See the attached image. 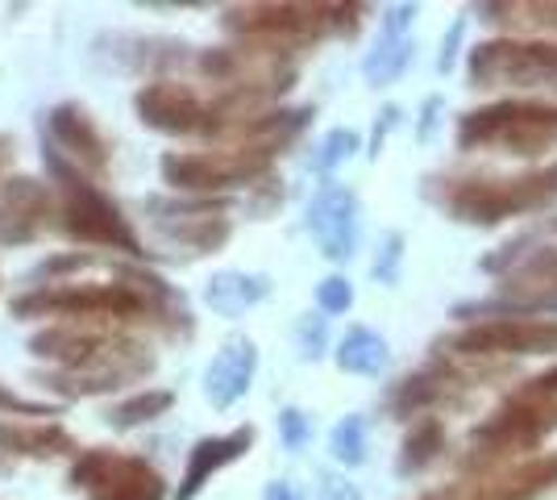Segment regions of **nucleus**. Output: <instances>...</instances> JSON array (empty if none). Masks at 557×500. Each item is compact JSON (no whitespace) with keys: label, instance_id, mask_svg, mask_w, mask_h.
<instances>
[{"label":"nucleus","instance_id":"obj_1","mask_svg":"<svg viewBox=\"0 0 557 500\" xmlns=\"http://www.w3.org/2000/svg\"><path fill=\"white\" fill-rule=\"evenodd\" d=\"M9 313L34 321V317H67L79 326H100V321H116V326H159L166 333H187L191 317H187L184 296L166 284L163 276L134 267V263H109V280H63V284L29 288L22 296L9 301Z\"/></svg>","mask_w":557,"mask_h":500},{"label":"nucleus","instance_id":"obj_2","mask_svg":"<svg viewBox=\"0 0 557 500\" xmlns=\"http://www.w3.org/2000/svg\"><path fill=\"white\" fill-rule=\"evenodd\" d=\"M25 351L59 367L54 376H42V383L63 392L67 401L116 392L125 383L154 376V367H159L154 351L141 338H129V333L109 330V326H79V321L38 330Z\"/></svg>","mask_w":557,"mask_h":500},{"label":"nucleus","instance_id":"obj_3","mask_svg":"<svg viewBox=\"0 0 557 500\" xmlns=\"http://www.w3.org/2000/svg\"><path fill=\"white\" fill-rule=\"evenodd\" d=\"M424 196L462 225H504L511 217L545 214L557 205V163L520 175H429Z\"/></svg>","mask_w":557,"mask_h":500},{"label":"nucleus","instance_id":"obj_4","mask_svg":"<svg viewBox=\"0 0 557 500\" xmlns=\"http://www.w3.org/2000/svg\"><path fill=\"white\" fill-rule=\"evenodd\" d=\"M358 25L362 4H233L221 17V29L237 38V47L283 59L325 38H354Z\"/></svg>","mask_w":557,"mask_h":500},{"label":"nucleus","instance_id":"obj_5","mask_svg":"<svg viewBox=\"0 0 557 500\" xmlns=\"http://www.w3.org/2000/svg\"><path fill=\"white\" fill-rule=\"evenodd\" d=\"M47 167L59 184V234H67L79 246H100V251H121V255H146L141 251L138 230L129 225V217L116 209L104 192L96 188L92 180L47 143Z\"/></svg>","mask_w":557,"mask_h":500},{"label":"nucleus","instance_id":"obj_6","mask_svg":"<svg viewBox=\"0 0 557 500\" xmlns=\"http://www.w3.org/2000/svg\"><path fill=\"white\" fill-rule=\"evenodd\" d=\"M458 150H491L511 159H536L557 150V105L545 100H495L458 118Z\"/></svg>","mask_w":557,"mask_h":500},{"label":"nucleus","instance_id":"obj_7","mask_svg":"<svg viewBox=\"0 0 557 500\" xmlns=\"http://www.w3.org/2000/svg\"><path fill=\"white\" fill-rule=\"evenodd\" d=\"M549 434H557V401L520 388L491 413L487 422H479L470 429V451H466L462 463L483 472V467L508 459V454L541 447Z\"/></svg>","mask_w":557,"mask_h":500},{"label":"nucleus","instance_id":"obj_8","mask_svg":"<svg viewBox=\"0 0 557 500\" xmlns=\"http://www.w3.org/2000/svg\"><path fill=\"white\" fill-rule=\"evenodd\" d=\"M483 271H504V296L483 305H458V317H483V313H545L557 305V246L524 251V239L508 242L499 255L483 259Z\"/></svg>","mask_w":557,"mask_h":500},{"label":"nucleus","instance_id":"obj_9","mask_svg":"<svg viewBox=\"0 0 557 500\" xmlns=\"http://www.w3.org/2000/svg\"><path fill=\"white\" fill-rule=\"evenodd\" d=\"M275 155L258 146H225V150H166L159 159V171L171 188L180 192H230L246 184L271 180Z\"/></svg>","mask_w":557,"mask_h":500},{"label":"nucleus","instance_id":"obj_10","mask_svg":"<svg viewBox=\"0 0 557 500\" xmlns=\"http://www.w3.org/2000/svg\"><path fill=\"white\" fill-rule=\"evenodd\" d=\"M470 88H557V42L491 38L466 50Z\"/></svg>","mask_w":557,"mask_h":500},{"label":"nucleus","instance_id":"obj_11","mask_svg":"<svg viewBox=\"0 0 557 500\" xmlns=\"http://www.w3.org/2000/svg\"><path fill=\"white\" fill-rule=\"evenodd\" d=\"M67 484L88 492V500H166V479L159 467L109 447L75 454Z\"/></svg>","mask_w":557,"mask_h":500},{"label":"nucleus","instance_id":"obj_12","mask_svg":"<svg viewBox=\"0 0 557 500\" xmlns=\"http://www.w3.org/2000/svg\"><path fill=\"white\" fill-rule=\"evenodd\" d=\"M442 351L466 358H495V355H557V321L536 317H487L445 338Z\"/></svg>","mask_w":557,"mask_h":500},{"label":"nucleus","instance_id":"obj_13","mask_svg":"<svg viewBox=\"0 0 557 500\" xmlns=\"http://www.w3.org/2000/svg\"><path fill=\"white\" fill-rule=\"evenodd\" d=\"M146 209L154 214V225L171 242L187 246L191 255H212L221 251L233 234V221L225 217L230 200H171V196H150Z\"/></svg>","mask_w":557,"mask_h":500},{"label":"nucleus","instance_id":"obj_14","mask_svg":"<svg viewBox=\"0 0 557 500\" xmlns=\"http://www.w3.org/2000/svg\"><path fill=\"white\" fill-rule=\"evenodd\" d=\"M134 109L146 130H159L171 138H187L200 134L209 138V96H200L191 84L180 80H150L134 93Z\"/></svg>","mask_w":557,"mask_h":500},{"label":"nucleus","instance_id":"obj_15","mask_svg":"<svg viewBox=\"0 0 557 500\" xmlns=\"http://www.w3.org/2000/svg\"><path fill=\"white\" fill-rule=\"evenodd\" d=\"M308 234L317 239L325 259H333V263L354 259L358 234H362L358 196H354L346 184H325V188L312 196V205H308Z\"/></svg>","mask_w":557,"mask_h":500},{"label":"nucleus","instance_id":"obj_16","mask_svg":"<svg viewBox=\"0 0 557 500\" xmlns=\"http://www.w3.org/2000/svg\"><path fill=\"white\" fill-rule=\"evenodd\" d=\"M47 143L67 159L75 171H104L109 167V138L100 134V125L79 100L54 105L47 118Z\"/></svg>","mask_w":557,"mask_h":500},{"label":"nucleus","instance_id":"obj_17","mask_svg":"<svg viewBox=\"0 0 557 500\" xmlns=\"http://www.w3.org/2000/svg\"><path fill=\"white\" fill-rule=\"evenodd\" d=\"M54 196L34 175H9L0 184V246H25L42 234Z\"/></svg>","mask_w":557,"mask_h":500},{"label":"nucleus","instance_id":"obj_18","mask_svg":"<svg viewBox=\"0 0 557 500\" xmlns=\"http://www.w3.org/2000/svg\"><path fill=\"white\" fill-rule=\"evenodd\" d=\"M255 447V426H237L233 434H216V438H200L191 454H187V467H184V479H180V488H175V500H196L205 492V484H209L216 472H225L230 463L237 459H246Z\"/></svg>","mask_w":557,"mask_h":500},{"label":"nucleus","instance_id":"obj_19","mask_svg":"<svg viewBox=\"0 0 557 500\" xmlns=\"http://www.w3.org/2000/svg\"><path fill=\"white\" fill-rule=\"evenodd\" d=\"M258 371V346L250 338H230L205 371V397L212 408H233L255 383Z\"/></svg>","mask_w":557,"mask_h":500},{"label":"nucleus","instance_id":"obj_20","mask_svg":"<svg viewBox=\"0 0 557 500\" xmlns=\"http://www.w3.org/2000/svg\"><path fill=\"white\" fill-rule=\"evenodd\" d=\"M554 488H557V451H549L516 463L504 476H491L483 484H474L466 500H536L545 497V492H554Z\"/></svg>","mask_w":557,"mask_h":500},{"label":"nucleus","instance_id":"obj_21","mask_svg":"<svg viewBox=\"0 0 557 500\" xmlns=\"http://www.w3.org/2000/svg\"><path fill=\"white\" fill-rule=\"evenodd\" d=\"M466 376L462 371H454L449 363H429L424 371L417 376H404V380L395 383L392 392V413L395 417H420L424 408L442 405L449 397H458L466 388Z\"/></svg>","mask_w":557,"mask_h":500},{"label":"nucleus","instance_id":"obj_22","mask_svg":"<svg viewBox=\"0 0 557 500\" xmlns=\"http://www.w3.org/2000/svg\"><path fill=\"white\" fill-rule=\"evenodd\" d=\"M0 454L50 463L75 454V438L54 422H0Z\"/></svg>","mask_w":557,"mask_h":500},{"label":"nucleus","instance_id":"obj_23","mask_svg":"<svg viewBox=\"0 0 557 500\" xmlns=\"http://www.w3.org/2000/svg\"><path fill=\"white\" fill-rule=\"evenodd\" d=\"M271 296V280L255 276V271H216L205 284V305L216 317H242Z\"/></svg>","mask_w":557,"mask_h":500},{"label":"nucleus","instance_id":"obj_24","mask_svg":"<svg viewBox=\"0 0 557 500\" xmlns=\"http://www.w3.org/2000/svg\"><path fill=\"white\" fill-rule=\"evenodd\" d=\"M483 25H504L511 34H557V0H511V4H474Z\"/></svg>","mask_w":557,"mask_h":500},{"label":"nucleus","instance_id":"obj_25","mask_svg":"<svg viewBox=\"0 0 557 500\" xmlns=\"http://www.w3.org/2000/svg\"><path fill=\"white\" fill-rule=\"evenodd\" d=\"M337 367L349 371V376H379V371H387V363H392V351H387V338L383 333L367 330V326H354V330L337 342Z\"/></svg>","mask_w":557,"mask_h":500},{"label":"nucleus","instance_id":"obj_26","mask_svg":"<svg viewBox=\"0 0 557 500\" xmlns=\"http://www.w3.org/2000/svg\"><path fill=\"white\" fill-rule=\"evenodd\" d=\"M445 451V426L437 417H417L412 429H408V438H404V447H399V463H395V472L399 476H420L424 467H433Z\"/></svg>","mask_w":557,"mask_h":500},{"label":"nucleus","instance_id":"obj_27","mask_svg":"<svg viewBox=\"0 0 557 500\" xmlns=\"http://www.w3.org/2000/svg\"><path fill=\"white\" fill-rule=\"evenodd\" d=\"M412 38H379L374 42V50L362 59V75H367V84L371 88H387V84H395L399 75H404V68L412 63Z\"/></svg>","mask_w":557,"mask_h":500},{"label":"nucleus","instance_id":"obj_28","mask_svg":"<svg viewBox=\"0 0 557 500\" xmlns=\"http://www.w3.org/2000/svg\"><path fill=\"white\" fill-rule=\"evenodd\" d=\"M171 405H175V392H171V388H146V392H134L129 401H121V405L109 408V426L113 429L150 426V422L166 417Z\"/></svg>","mask_w":557,"mask_h":500},{"label":"nucleus","instance_id":"obj_29","mask_svg":"<svg viewBox=\"0 0 557 500\" xmlns=\"http://www.w3.org/2000/svg\"><path fill=\"white\" fill-rule=\"evenodd\" d=\"M329 454L342 463V467H358L367 463V422L358 413L342 417L337 426L329 429Z\"/></svg>","mask_w":557,"mask_h":500},{"label":"nucleus","instance_id":"obj_30","mask_svg":"<svg viewBox=\"0 0 557 500\" xmlns=\"http://www.w3.org/2000/svg\"><path fill=\"white\" fill-rule=\"evenodd\" d=\"M358 146H362L358 130H329L325 138H321V146H317V155H312V167L317 171H333V167H342L346 159H354Z\"/></svg>","mask_w":557,"mask_h":500},{"label":"nucleus","instance_id":"obj_31","mask_svg":"<svg viewBox=\"0 0 557 500\" xmlns=\"http://www.w3.org/2000/svg\"><path fill=\"white\" fill-rule=\"evenodd\" d=\"M399 263H404V234L392 230V234L383 239V246H379V255H374L371 276L379 280V284L395 288V280H399Z\"/></svg>","mask_w":557,"mask_h":500},{"label":"nucleus","instance_id":"obj_32","mask_svg":"<svg viewBox=\"0 0 557 500\" xmlns=\"http://www.w3.org/2000/svg\"><path fill=\"white\" fill-rule=\"evenodd\" d=\"M278 438H283V447L292 454L304 451V447L312 442V422L304 417V408H296V405L278 408Z\"/></svg>","mask_w":557,"mask_h":500},{"label":"nucleus","instance_id":"obj_33","mask_svg":"<svg viewBox=\"0 0 557 500\" xmlns=\"http://www.w3.org/2000/svg\"><path fill=\"white\" fill-rule=\"evenodd\" d=\"M317 305H321V313H346L354 305V284L346 276H325L317 284Z\"/></svg>","mask_w":557,"mask_h":500},{"label":"nucleus","instance_id":"obj_34","mask_svg":"<svg viewBox=\"0 0 557 500\" xmlns=\"http://www.w3.org/2000/svg\"><path fill=\"white\" fill-rule=\"evenodd\" d=\"M0 413H9V417H59V413H63V405L25 401V397H17L13 388H4V383H0Z\"/></svg>","mask_w":557,"mask_h":500},{"label":"nucleus","instance_id":"obj_35","mask_svg":"<svg viewBox=\"0 0 557 500\" xmlns=\"http://www.w3.org/2000/svg\"><path fill=\"white\" fill-rule=\"evenodd\" d=\"M300 351L304 358H321L325 355V317H304L300 321Z\"/></svg>","mask_w":557,"mask_h":500},{"label":"nucleus","instance_id":"obj_36","mask_svg":"<svg viewBox=\"0 0 557 500\" xmlns=\"http://www.w3.org/2000/svg\"><path fill=\"white\" fill-rule=\"evenodd\" d=\"M412 22H417V4H387L383 9V34L387 38H408Z\"/></svg>","mask_w":557,"mask_h":500},{"label":"nucleus","instance_id":"obj_37","mask_svg":"<svg viewBox=\"0 0 557 500\" xmlns=\"http://www.w3.org/2000/svg\"><path fill=\"white\" fill-rule=\"evenodd\" d=\"M462 38H466V22L458 17V22L449 25V34H445V42H442V54H437V72L449 75L454 72V63H458V47H462Z\"/></svg>","mask_w":557,"mask_h":500},{"label":"nucleus","instance_id":"obj_38","mask_svg":"<svg viewBox=\"0 0 557 500\" xmlns=\"http://www.w3.org/2000/svg\"><path fill=\"white\" fill-rule=\"evenodd\" d=\"M395 125H399V105H387L383 109V118L374 121V134H371V159H379V150L387 143V134H392Z\"/></svg>","mask_w":557,"mask_h":500},{"label":"nucleus","instance_id":"obj_39","mask_svg":"<svg viewBox=\"0 0 557 500\" xmlns=\"http://www.w3.org/2000/svg\"><path fill=\"white\" fill-rule=\"evenodd\" d=\"M321 497L325 500H362V492L342 476H321Z\"/></svg>","mask_w":557,"mask_h":500},{"label":"nucleus","instance_id":"obj_40","mask_svg":"<svg viewBox=\"0 0 557 500\" xmlns=\"http://www.w3.org/2000/svg\"><path fill=\"white\" fill-rule=\"evenodd\" d=\"M437 113H442V96H429V100H424V109H420V125H417V138H420V143H429V138H433Z\"/></svg>","mask_w":557,"mask_h":500},{"label":"nucleus","instance_id":"obj_41","mask_svg":"<svg viewBox=\"0 0 557 500\" xmlns=\"http://www.w3.org/2000/svg\"><path fill=\"white\" fill-rule=\"evenodd\" d=\"M262 500H304V497L292 479H271V484H267V492H262Z\"/></svg>","mask_w":557,"mask_h":500},{"label":"nucleus","instance_id":"obj_42","mask_svg":"<svg viewBox=\"0 0 557 500\" xmlns=\"http://www.w3.org/2000/svg\"><path fill=\"white\" fill-rule=\"evenodd\" d=\"M529 392H536V397H549V401H557V367L554 371H545V376H536V380L524 383Z\"/></svg>","mask_w":557,"mask_h":500},{"label":"nucleus","instance_id":"obj_43","mask_svg":"<svg viewBox=\"0 0 557 500\" xmlns=\"http://www.w3.org/2000/svg\"><path fill=\"white\" fill-rule=\"evenodd\" d=\"M9 155H13V138H9V134H0V167L9 163Z\"/></svg>","mask_w":557,"mask_h":500},{"label":"nucleus","instance_id":"obj_44","mask_svg":"<svg viewBox=\"0 0 557 500\" xmlns=\"http://www.w3.org/2000/svg\"><path fill=\"white\" fill-rule=\"evenodd\" d=\"M420 500H454V492H429V497H420Z\"/></svg>","mask_w":557,"mask_h":500},{"label":"nucleus","instance_id":"obj_45","mask_svg":"<svg viewBox=\"0 0 557 500\" xmlns=\"http://www.w3.org/2000/svg\"><path fill=\"white\" fill-rule=\"evenodd\" d=\"M549 230H557V217H554V221H549Z\"/></svg>","mask_w":557,"mask_h":500},{"label":"nucleus","instance_id":"obj_46","mask_svg":"<svg viewBox=\"0 0 557 500\" xmlns=\"http://www.w3.org/2000/svg\"><path fill=\"white\" fill-rule=\"evenodd\" d=\"M554 309H557V305H554Z\"/></svg>","mask_w":557,"mask_h":500}]
</instances>
